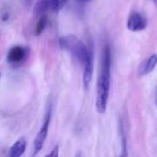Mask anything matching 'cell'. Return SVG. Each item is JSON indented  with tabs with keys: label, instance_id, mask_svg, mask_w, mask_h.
<instances>
[{
	"label": "cell",
	"instance_id": "obj_1",
	"mask_svg": "<svg viewBox=\"0 0 157 157\" xmlns=\"http://www.w3.org/2000/svg\"><path fill=\"white\" fill-rule=\"evenodd\" d=\"M110 67L111 52L109 45H106L102 52L101 69L98 78L96 109L99 114H104L107 110L108 99L110 89Z\"/></svg>",
	"mask_w": 157,
	"mask_h": 157
},
{
	"label": "cell",
	"instance_id": "obj_2",
	"mask_svg": "<svg viewBox=\"0 0 157 157\" xmlns=\"http://www.w3.org/2000/svg\"><path fill=\"white\" fill-rule=\"evenodd\" d=\"M59 44L63 50L71 52L75 57V59L82 64H84V63L86 62L91 50L87 48L84 42H82L77 37L74 35H67L62 37L59 40Z\"/></svg>",
	"mask_w": 157,
	"mask_h": 157
},
{
	"label": "cell",
	"instance_id": "obj_3",
	"mask_svg": "<svg viewBox=\"0 0 157 157\" xmlns=\"http://www.w3.org/2000/svg\"><path fill=\"white\" fill-rule=\"evenodd\" d=\"M51 115H52V109L49 108L46 115L44 117V121L42 123V126L37 134L34 142H33V155H37L43 147V144L46 141L47 134H48V130H49V125L51 122Z\"/></svg>",
	"mask_w": 157,
	"mask_h": 157
},
{
	"label": "cell",
	"instance_id": "obj_4",
	"mask_svg": "<svg viewBox=\"0 0 157 157\" xmlns=\"http://www.w3.org/2000/svg\"><path fill=\"white\" fill-rule=\"evenodd\" d=\"M146 19L140 13H132L127 22V28L131 31H141L146 28Z\"/></svg>",
	"mask_w": 157,
	"mask_h": 157
},
{
	"label": "cell",
	"instance_id": "obj_5",
	"mask_svg": "<svg viewBox=\"0 0 157 157\" xmlns=\"http://www.w3.org/2000/svg\"><path fill=\"white\" fill-rule=\"evenodd\" d=\"M93 51L92 49L90 50V52L84 63V74H83V83L85 89H87L93 76V68H94V63H93Z\"/></svg>",
	"mask_w": 157,
	"mask_h": 157
},
{
	"label": "cell",
	"instance_id": "obj_6",
	"mask_svg": "<svg viewBox=\"0 0 157 157\" xmlns=\"http://www.w3.org/2000/svg\"><path fill=\"white\" fill-rule=\"evenodd\" d=\"M27 50L24 47L21 46H14L12 47L8 53H7V61L10 63H21L27 56Z\"/></svg>",
	"mask_w": 157,
	"mask_h": 157
},
{
	"label": "cell",
	"instance_id": "obj_7",
	"mask_svg": "<svg viewBox=\"0 0 157 157\" xmlns=\"http://www.w3.org/2000/svg\"><path fill=\"white\" fill-rule=\"evenodd\" d=\"M48 9L56 11L55 0H38L34 7V16L35 17L41 16Z\"/></svg>",
	"mask_w": 157,
	"mask_h": 157
},
{
	"label": "cell",
	"instance_id": "obj_8",
	"mask_svg": "<svg viewBox=\"0 0 157 157\" xmlns=\"http://www.w3.org/2000/svg\"><path fill=\"white\" fill-rule=\"evenodd\" d=\"M26 147H27V142L25 138H20L11 146L8 155L11 157L21 156L24 154Z\"/></svg>",
	"mask_w": 157,
	"mask_h": 157
},
{
	"label": "cell",
	"instance_id": "obj_9",
	"mask_svg": "<svg viewBox=\"0 0 157 157\" xmlns=\"http://www.w3.org/2000/svg\"><path fill=\"white\" fill-rule=\"evenodd\" d=\"M157 64V54H153L151 55L144 63L143 67L141 68L140 75H146L149 73H151Z\"/></svg>",
	"mask_w": 157,
	"mask_h": 157
},
{
	"label": "cell",
	"instance_id": "obj_10",
	"mask_svg": "<svg viewBox=\"0 0 157 157\" xmlns=\"http://www.w3.org/2000/svg\"><path fill=\"white\" fill-rule=\"evenodd\" d=\"M47 20H48L47 16H45V15L40 16V17L39 18V21L37 22V24L35 26V31L34 32H35L36 36H39L42 33V31L44 30V29L47 25Z\"/></svg>",
	"mask_w": 157,
	"mask_h": 157
},
{
	"label": "cell",
	"instance_id": "obj_11",
	"mask_svg": "<svg viewBox=\"0 0 157 157\" xmlns=\"http://www.w3.org/2000/svg\"><path fill=\"white\" fill-rule=\"evenodd\" d=\"M66 1L67 0H55V8H56V11L61 10L64 6Z\"/></svg>",
	"mask_w": 157,
	"mask_h": 157
},
{
	"label": "cell",
	"instance_id": "obj_12",
	"mask_svg": "<svg viewBox=\"0 0 157 157\" xmlns=\"http://www.w3.org/2000/svg\"><path fill=\"white\" fill-rule=\"evenodd\" d=\"M58 155H59V146H58V145H56V146L52 149V151L49 155H47L46 156L57 157Z\"/></svg>",
	"mask_w": 157,
	"mask_h": 157
},
{
	"label": "cell",
	"instance_id": "obj_13",
	"mask_svg": "<svg viewBox=\"0 0 157 157\" xmlns=\"http://www.w3.org/2000/svg\"><path fill=\"white\" fill-rule=\"evenodd\" d=\"M33 1H34V0H24L25 5H26L27 6H29L33 3Z\"/></svg>",
	"mask_w": 157,
	"mask_h": 157
},
{
	"label": "cell",
	"instance_id": "obj_14",
	"mask_svg": "<svg viewBox=\"0 0 157 157\" xmlns=\"http://www.w3.org/2000/svg\"><path fill=\"white\" fill-rule=\"evenodd\" d=\"M4 21H6V19H8V14H6V15H4L3 16V18H2Z\"/></svg>",
	"mask_w": 157,
	"mask_h": 157
},
{
	"label": "cell",
	"instance_id": "obj_15",
	"mask_svg": "<svg viewBox=\"0 0 157 157\" xmlns=\"http://www.w3.org/2000/svg\"><path fill=\"white\" fill-rule=\"evenodd\" d=\"M79 2H87V1H90V0H78Z\"/></svg>",
	"mask_w": 157,
	"mask_h": 157
},
{
	"label": "cell",
	"instance_id": "obj_16",
	"mask_svg": "<svg viewBox=\"0 0 157 157\" xmlns=\"http://www.w3.org/2000/svg\"><path fill=\"white\" fill-rule=\"evenodd\" d=\"M152 1H153V2H154V3H155V4L157 6V0H152Z\"/></svg>",
	"mask_w": 157,
	"mask_h": 157
},
{
	"label": "cell",
	"instance_id": "obj_17",
	"mask_svg": "<svg viewBox=\"0 0 157 157\" xmlns=\"http://www.w3.org/2000/svg\"><path fill=\"white\" fill-rule=\"evenodd\" d=\"M156 104H157V102H156Z\"/></svg>",
	"mask_w": 157,
	"mask_h": 157
}]
</instances>
